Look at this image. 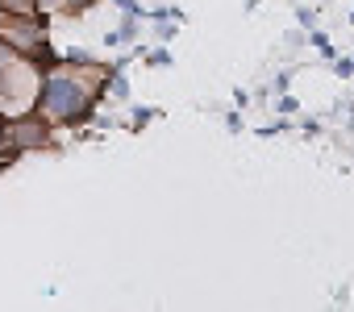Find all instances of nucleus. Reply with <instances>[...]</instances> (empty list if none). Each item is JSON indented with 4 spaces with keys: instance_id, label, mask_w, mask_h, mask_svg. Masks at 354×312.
<instances>
[{
    "instance_id": "7ed1b4c3",
    "label": "nucleus",
    "mask_w": 354,
    "mask_h": 312,
    "mask_svg": "<svg viewBox=\"0 0 354 312\" xmlns=\"http://www.w3.org/2000/svg\"><path fill=\"white\" fill-rule=\"evenodd\" d=\"M150 67H171V55H162V50H158V55H150Z\"/></svg>"
},
{
    "instance_id": "f03ea898",
    "label": "nucleus",
    "mask_w": 354,
    "mask_h": 312,
    "mask_svg": "<svg viewBox=\"0 0 354 312\" xmlns=\"http://www.w3.org/2000/svg\"><path fill=\"white\" fill-rule=\"evenodd\" d=\"M46 137V129H38V125H17L13 129V142H26V146H38Z\"/></svg>"
},
{
    "instance_id": "f257e3e1",
    "label": "nucleus",
    "mask_w": 354,
    "mask_h": 312,
    "mask_svg": "<svg viewBox=\"0 0 354 312\" xmlns=\"http://www.w3.org/2000/svg\"><path fill=\"white\" fill-rule=\"evenodd\" d=\"M42 113L50 121H71L88 113V88L75 75H50L42 88Z\"/></svg>"
}]
</instances>
